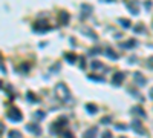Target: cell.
<instances>
[{
    "label": "cell",
    "mask_w": 153,
    "mask_h": 138,
    "mask_svg": "<svg viewBox=\"0 0 153 138\" xmlns=\"http://www.w3.org/2000/svg\"><path fill=\"white\" fill-rule=\"evenodd\" d=\"M6 118L14 121V123H17V121H20V120L23 118V115L17 107H11V109H8V112H6Z\"/></svg>",
    "instance_id": "7a4b0ae2"
},
{
    "label": "cell",
    "mask_w": 153,
    "mask_h": 138,
    "mask_svg": "<svg viewBox=\"0 0 153 138\" xmlns=\"http://www.w3.org/2000/svg\"><path fill=\"white\" fill-rule=\"evenodd\" d=\"M55 95L61 101H70V92H69V89L65 83H58L55 86Z\"/></svg>",
    "instance_id": "6da1fadb"
},
{
    "label": "cell",
    "mask_w": 153,
    "mask_h": 138,
    "mask_svg": "<svg viewBox=\"0 0 153 138\" xmlns=\"http://www.w3.org/2000/svg\"><path fill=\"white\" fill-rule=\"evenodd\" d=\"M136 45H138V42H136V40L130 39V40H127V42L120 43V48H123V49H132V48H135Z\"/></svg>",
    "instance_id": "9c48e42d"
},
{
    "label": "cell",
    "mask_w": 153,
    "mask_h": 138,
    "mask_svg": "<svg viewBox=\"0 0 153 138\" xmlns=\"http://www.w3.org/2000/svg\"><path fill=\"white\" fill-rule=\"evenodd\" d=\"M133 78H135V83H136L138 86H144V85L147 83L146 77H144L141 72H135V74H133Z\"/></svg>",
    "instance_id": "52a82bcc"
},
{
    "label": "cell",
    "mask_w": 153,
    "mask_h": 138,
    "mask_svg": "<svg viewBox=\"0 0 153 138\" xmlns=\"http://www.w3.org/2000/svg\"><path fill=\"white\" fill-rule=\"evenodd\" d=\"M67 126V120L65 118V117H61L60 120H57L55 123L52 124V131H55V132H60L63 127H66Z\"/></svg>",
    "instance_id": "277c9868"
},
{
    "label": "cell",
    "mask_w": 153,
    "mask_h": 138,
    "mask_svg": "<svg viewBox=\"0 0 153 138\" xmlns=\"http://www.w3.org/2000/svg\"><path fill=\"white\" fill-rule=\"evenodd\" d=\"M118 22H120V25H121L123 28H125V29H127V28H130V26H132V22H130V20H127V18H123V17H121Z\"/></svg>",
    "instance_id": "e0dca14e"
},
{
    "label": "cell",
    "mask_w": 153,
    "mask_h": 138,
    "mask_svg": "<svg viewBox=\"0 0 153 138\" xmlns=\"http://www.w3.org/2000/svg\"><path fill=\"white\" fill-rule=\"evenodd\" d=\"M101 123H103V124H109V123H110V118H109V117L103 118V120H101Z\"/></svg>",
    "instance_id": "4316f807"
},
{
    "label": "cell",
    "mask_w": 153,
    "mask_h": 138,
    "mask_svg": "<svg viewBox=\"0 0 153 138\" xmlns=\"http://www.w3.org/2000/svg\"><path fill=\"white\" fill-rule=\"evenodd\" d=\"M83 138H96V127H91L84 132Z\"/></svg>",
    "instance_id": "4fadbf2b"
},
{
    "label": "cell",
    "mask_w": 153,
    "mask_h": 138,
    "mask_svg": "<svg viewBox=\"0 0 153 138\" xmlns=\"http://www.w3.org/2000/svg\"><path fill=\"white\" fill-rule=\"evenodd\" d=\"M65 57L67 58V61H69V63H75V60H77V55H75L74 52H66V54H65Z\"/></svg>",
    "instance_id": "ac0fdd59"
},
{
    "label": "cell",
    "mask_w": 153,
    "mask_h": 138,
    "mask_svg": "<svg viewBox=\"0 0 153 138\" xmlns=\"http://www.w3.org/2000/svg\"><path fill=\"white\" fill-rule=\"evenodd\" d=\"M101 52H103V49L95 48V49H91V51H89V55H98V54H101Z\"/></svg>",
    "instance_id": "603a6c76"
},
{
    "label": "cell",
    "mask_w": 153,
    "mask_h": 138,
    "mask_svg": "<svg viewBox=\"0 0 153 138\" xmlns=\"http://www.w3.org/2000/svg\"><path fill=\"white\" fill-rule=\"evenodd\" d=\"M51 69H52V71H55V69H60V63H57V64H55V66H52Z\"/></svg>",
    "instance_id": "f546056e"
},
{
    "label": "cell",
    "mask_w": 153,
    "mask_h": 138,
    "mask_svg": "<svg viewBox=\"0 0 153 138\" xmlns=\"http://www.w3.org/2000/svg\"><path fill=\"white\" fill-rule=\"evenodd\" d=\"M132 129H133V131H136L138 134H141V135H146V129L142 127L139 120H133V121H132Z\"/></svg>",
    "instance_id": "5b68a950"
},
{
    "label": "cell",
    "mask_w": 153,
    "mask_h": 138,
    "mask_svg": "<svg viewBox=\"0 0 153 138\" xmlns=\"http://www.w3.org/2000/svg\"><path fill=\"white\" fill-rule=\"evenodd\" d=\"M35 117H37V118H44V112H37Z\"/></svg>",
    "instance_id": "83f0119b"
},
{
    "label": "cell",
    "mask_w": 153,
    "mask_h": 138,
    "mask_svg": "<svg viewBox=\"0 0 153 138\" xmlns=\"http://www.w3.org/2000/svg\"><path fill=\"white\" fill-rule=\"evenodd\" d=\"M147 64H149V68H153V57L149 58V63H147Z\"/></svg>",
    "instance_id": "f1b7e54d"
},
{
    "label": "cell",
    "mask_w": 153,
    "mask_h": 138,
    "mask_svg": "<svg viewBox=\"0 0 153 138\" xmlns=\"http://www.w3.org/2000/svg\"><path fill=\"white\" fill-rule=\"evenodd\" d=\"M81 11H83V12H81V18H86L89 14L92 12V6L87 5V3H83V5H81Z\"/></svg>",
    "instance_id": "7c38bea8"
},
{
    "label": "cell",
    "mask_w": 153,
    "mask_h": 138,
    "mask_svg": "<svg viewBox=\"0 0 153 138\" xmlns=\"http://www.w3.org/2000/svg\"><path fill=\"white\" fill-rule=\"evenodd\" d=\"M104 2H112V0H104Z\"/></svg>",
    "instance_id": "1f68e13d"
},
{
    "label": "cell",
    "mask_w": 153,
    "mask_h": 138,
    "mask_svg": "<svg viewBox=\"0 0 153 138\" xmlns=\"http://www.w3.org/2000/svg\"><path fill=\"white\" fill-rule=\"evenodd\" d=\"M89 80H95V81H104L103 77H98V75H87Z\"/></svg>",
    "instance_id": "cb8c5ba5"
},
{
    "label": "cell",
    "mask_w": 153,
    "mask_h": 138,
    "mask_svg": "<svg viewBox=\"0 0 153 138\" xmlns=\"http://www.w3.org/2000/svg\"><path fill=\"white\" fill-rule=\"evenodd\" d=\"M26 95H28V101H31V103H38V98L35 97V95L32 94V92H28Z\"/></svg>",
    "instance_id": "44dd1931"
},
{
    "label": "cell",
    "mask_w": 153,
    "mask_h": 138,
    "mask_svg": "<svg viewBox=\"0 0 153 138\" xmlns=\"http://www.w3.org/2000/svg\"><path fill=\"white\" fill-rule=\"evenodd\" d=\"M150 95H152V98H153V89L150 91Z\"/></svg>",
    "instance_id": "4dcf8cb0"
},
{
    "label": "cell",
    "mask_w": 153,
    "mask_h": 138,
    "mask_svg": "<svg viewBox=\"0 0 153 138\" xmlns=\"http://www.w3.org/2000/svg\"><path fill=\"white\" fill-rule=\"evenodd\" d=\"M124 78H125V74L124 72H116L115 75H113V78H112V81H113V85L120 86L121 83L124 81Z\"/></svg>",
    "instance_id": "ba28073f"
},
{
    "label": "cell",
    "mask_w": 153,
    "mask_h": 138,
    "mask_svg": "<svg viewBox=\"0 0 153 138\" xmlns=\"http://www.w3.org/2000/svg\"><path fill=\"white\" fill-rule=\"evenodd\" d=\"M69 18H70V15H69L66 11H60V12H58V20H60L61 25H67Z\"/></svg>",
    "instance_id": "8fae6325"
},
{
    "label": "cell",
    "mask_w": 153,
    "mask_h": 138,
    "mask_svg": "<svg viewBox=\"0 0 153 138\" xmlns=\"http://www.w3.org/2000/svg\"><path fill=\"white\" fill-rule=\"evenodd\" d=\"M26 129H28L31 134H34V135H40V134H41V129H40V126H38L37 123H31V124H28V126H26Z\"/></svg>",
    "instance_id": "30bf717a"
},
{
    "label": "cell",
    "mask_w": 153,
    "mask_h": 138,
    "mask_svg": "<svg viewBox=\"0 0 153 138\" xmlns=\"http://www.w3.org/2000/svg\"><path fill=\"white\" fill-rule=\"evenodd\" d=\"M101 68H104L101 61H98V60H94V61H92V69H101Z\"/></svg>",
    "instance_id": "7402d4cb"
},
{
    "label": "cell",
    "mask_w": 153,
    "mask_h": 138,
    "mask_svg": "<svg viewBox=\"0 0 153 138\" xmlns=\"http://www.w3.org/2000/svg\"><path fill=\"white\" fill-rule=\"evenodd\" d=\"M101 138H112V134H110L109 131H106V132L103 134V137H101Z\"/></svg>",
    "instance_id": "484cf974"
},
{
    "label": "cell",
    "mask_w": 153,
    "mask_h": 138,
    "mask_svg": "<svg viewBox=\"0 0 153 138\" xmlns=\"http://www.w3.org/2000/svg\"><path fill=\"white\" fill-rule=\"evenodd\" d=\"M8 138H23L22 134L19 131H11L9 134H8Z\"/></svg>",
    "instance_id": "ffe728a7"
},
{
    "label": "cell",
    "mask_w": 153,
    "mask_h": 138,
    "mask_svg": "<svg viewBox=\"0 0 153 138\" xmlns=\"http://www.w3.org/2000/svg\"><path fill=\"white\" fill-rule=\"evenodd\" d=\"M146 31V28H144L142 25H138L136 28H135V32H144Z\"/></svg>",
    "instance_id": "d4e9b609"
},
{
    "label": "cell",
    "mask_w": 153,
    "mask_h": 138,
    "mask_svg": "<svg viewBox=\"0 0 153 138\" xmlns=\"http://www.w3.org/2000/svg\"><path fill=\"white\" fill-rule=\"evenodd\" d=\"M51 29V26H48L44 22H35L34 23V31H38V32H46Z\"/></svg>",
    "instance_id": "8992f818"
},
{
    "label": "cell",
    "mask_w": 153,
    "mask_h": 138,
    "mask_svg": "<svg viewBox=\"0 0 153 138\" xmlns=\"http://www.w3.org/2000/svg\"><path fill=\"white\" fill-rule=\"evenodd\" d=\"M120 138H125V137H120Z\"/></svg>",
    "instance_id": "d6a6232c"
},
{
    "label": "cell",
    "mask_w": 153,
    "mask_h": 138,
    "mask_svg": "<svg viewBox=\"0 0 153 138\" xmlns=\"http://www.w3.org/2000/svg\"><path fill=\"white\" fill-rule=\"evenodd\" d=\"M125 6L129 8V11L133 15H136L139 12V2L138 0H127V2H125Z\"/></svg>",
    "instance_id": "3957f363"
},
{
    "label": "cell",
    "mask_w": 153,
    "mask_h": 138,
    "mask_svg": "<svg viewBox=\"0 0 153 138\" xmlns=\"http://www.w3.org/2000/svg\"><path fill=\"white\" fill-rule=\"evenodd\" d=\"M81 32L87 34V37H89V39H92V40H96V39H98V37L95 35V32H92L91 29H87V28H83V29H81Z\"/></svg>",
    "instance_id": "2e32d148"
},
{
    "label": "cell",
    "mask_w": 153,
    "mask_h": 138,
    "mask_svg": "<svg viewBox=\"0 0 153 138\" xmlns=\"http://www.w3.org/2000/svg\"><path fill=\"white\" fill-rule=\"evenodd\" d=\"M104 54H106V55H109V57H110L112 60H118V54H116L112 48H106V49H104Z\"/></svg>",
    "instance_id": "9a60e30c"
},
{
    "label": "cell",
    "mask_w": 153,
    "mask_h": 138,
    "mask_svg": "<svg viewBox=\"0 0 153 138\" xmlns=\"http://www.w3.org/2000/svg\"><path fill=\"white\" fill-rule=\"evenodd\" d=\"M86 109H87V112L89 114H96V104H92V103H87L86 104Z\"/></svg>",
    "instance_id": "d6986e66"
},
{
    "label": "cell",
    "mask_w": 153,
    "mask_h": 138,
    "mask_svg": "<svg viewBox=\"0 0 153 138\" xmlns=\"http://www.w3.org/2000/svg\"><path fill=\"white\" fill-rule=\"evenodd\" d=\"M132 114L133 115H138V117H146V112L142 110V107L141 106H135V107H132Z\"/></svg>",
    "instance_id": "5bb4252c"
}]
</instances>
